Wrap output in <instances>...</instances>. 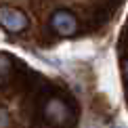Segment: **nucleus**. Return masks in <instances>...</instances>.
Returning a JSON list of instances; mask_svg holds the SVG:
<instances>
[{
    "instance_id": "nucleus-1",
    "label": "nucleus",
    "mask_w": 128,
    "mask_h": 128,
    "mask_svg": "<svg viewBox=\"0 0 128 128\" xmlns=\"http://www.w3.org/2000/svg\"><path fill=\"white\" fill-rule=\"evenodd\" d=\"M0 25H2L4 30L13 32V34H17V32H23L28 28V17H25V13L19 10V8L0 6Z\"/></svg>"
},
{
    "instance_id": "nucleus-2",
    "label": "nucleus",
    "mask_w": 128,
    "mask_h": 128,
    "mask_svg": "<svg viewBox=\"0 0 128 128\" xmlns=\"http://www.w3.org/2000/svg\"><path fill=\"white\" fill-rule=\"evenodd\" d=\"M50 30L59 36H74L78 32V21L69 10H55L50 17Z\"/></svg>"
},
{
    "instance_id": "nucleus-3",
    "label": "nucleus",
    "mask_w": 128,
    "mask_h": 128,
    "mask_svg": "<svg viewBox=\"0 0 128 128\" xmlns=\"http://www.w3.org/2000/svg\"><path fill=\"white\" fill-rule=\"evenodd\" d=\"M124 78H126V80H128V59H126V61H124Z\"/></svg>"
}]
</instances>
